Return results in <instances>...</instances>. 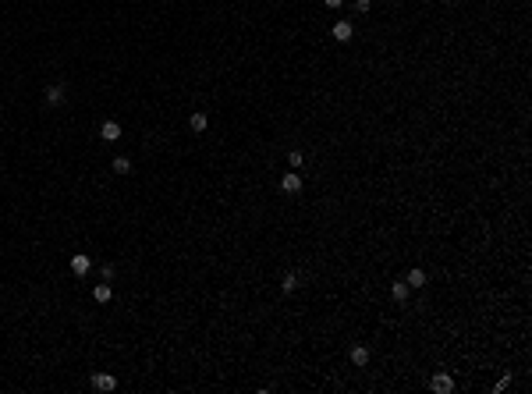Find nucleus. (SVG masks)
Segmentation results:
<instances>
[{
    "label": "nucleus",
    "mask_w": 532,
    "mask_h": 394,
    "mask_svg": "<svg viewBox=\"0 0 532 394\" xmlns=\"http://www.w3.org/2000/svg\"><path fill=\"white\" fill-rule=\"evenodd\" d=\"M351 366H369V348L366 344H355L351 348Z\"/></svg>",
    "instance_id": "9d476101"
},
{
    "label": "nucleus",
    "mask_w": 532,
    "mask_h": 394,
    "mask_svg": "<svg viewBox=\"0 0 532 394\" xmlns=\"http://www.w3.org/2000/svg\"><path fill=\"white\" fill-rule=\"evenodd\" d=\"M89 270H92V259H89V256H82V252L71 256V274H75V277H85Z\"/></svg>",
    "instance_id": "423d86ee"
},
{
    "label": "nucleus",
    "mask_w": 532,
    "mask_h": 394,
    "mask_svg": "<svg viewBox=\"0 0 532 394\" xmlns=\"http://www.w3.org/2000/svg\"><path fill=\"white\" fill-rule=\"evenodd\" d=\"M429 387H433L437 394H451V391H454V380H451L447 373H437V377L429 380Z\"/></svg>",
    "instance_id": "39448f33"
},
{
    "label": "nucleus",
    "mask_w": 532,
    "mask_h": 394,
    "mask_svg": "<svg viewBox=\"0 0 532 394\" xmlns=\"http://www.w3.org/2000/svg\"><path fill=\"white\" fill-rule=\"evenodd\" d=\"M288 163H291V167H295V170H298V167H302V163H305L302 150H291V153H288Z\"/></svg>",
    "instance_id": "2eb2a0df"
},
{
    "label": "nucleus",
    "mask_w": 532,
    "mask_h": 394,
    "mask_svg": "<svg viewBox=\"0 0 532 394\" xmlns=\"http://www.w3.org/2000/svg\"><path fill=\"white\" fill-rule=\"evenodd\" d=\"M508 387H511V377H500V380H497V387H493V391H508Z\"/></svg>",
    "instance_id": "f3484780"
},
{
    "label": "nucleus",
    "mask_w": 532,
    "mask_h": 394,
    "mask_svg": "<svg viewBox=\"0 0 532 394\" xmlns=\"http://www.w3.org/2000/svg\"><path fill=\"white\" fill-rule=\"evenodd\" d=\"M330 32H334L337 43H351V39H355V25H351V21H334Z\"/></svg>",
    "instance_id": "f03ea898"
},
{
    "label": "nucleus",
    "mask_w": 532,
    "mask_h": 394,
    "mask_svg": "<svg viewBox=\"0 0 532 394\" xmlns=\"http://www.w3.org/2000/svg\"><path fill=\"white\" fill-rule=\"evenodd\" d=\"M99 139H103V142H117V139H121V125H117V121H103V125H99Z\"/></svg>",
    "instance_id": "7ed1b4c3"
},
{
    "label": "nucleus",
    "mask_w": 532,
    "mask_h": 394,
    "mask_svg": "<svg viewBox=\"0 0 532 394\" xmlns=\"http://www.w3.org/2000/svg\"><path fill=\"white\" fill-rule=\"evenodd\" d=\"M43 96H46V103H50V107H57V103H64L68 89H64V85L57 82V85H46V92H43Z\"/></svg>",
    "instance_id": "0eeeda50"
},
{
    "label": "nucleus",
    "mask_w": 532,
    "mask_h": 394,
    "mask_svg": "<svg viewBox=\"0 0 532 394\" xmlns=\"http://www.w3.org/2000/svg\"><path fill=\"white\" fill-rule=\"evenodd\" d=\"M99 274H103V281H114V263H103Z\"/></svg>",
    "instance_id": "dca6fc26"
},
{
    "label": "nucleus",
    "mask_w": 532,
    "mask_h": 394,
    "mask_svg": "<svg viewBox=\"0 0 532 394\" xmlns=\"http://www.w3.org/2000/svg\"><path fill=\"white\" fill-rule=\"evenodd\" d=\"M408 291H412V288H408L404 281H397V284L390 288V295H394V302H404V299H408Z\"/></svg>",
    "instance_id": "ddd939ff"
},
{
    "label": "nucleus",
    "mask_w": 532,
    "mask_h": 394,
    "mask_svg": "<svg viewBox=\"0 0 532 394\" xmlns=\"http://www.w3.org/2000/svg\"><path fill=\"white\" fill-rule=\"evenodd\" d=\"M404 284H408V288H426V270H422V266H412L408 277H404Z\"/></svg>",
    "instance_id": "6e6552de"
},
{
    "label": "nucleus",
    "mask_w": 532,
    "mask_h": 394,
    "mask_svg": "<svg viewBox=\"0 0 532 394\" xmlns=\"http://www.w3.org/2000/svg\"><path fill=\"white\" fill-rule=\"evenodd\" d=\"M92 299H96V302H110V299H114V288H110V281L96 284V288H92Z\"/></svg>",
    "instance_id": "1a4fd4ad"
},
{
    "label": "nucleus",
    "mask_w": 532,
    "mask_h": 394,
    "mask_svg": "<svg viewBox=\"0 0 532 394\" xmlns=\"http://www.w3.org/2000/svg\"><path fill=\"white\" fill-rule=\"evenodd\" d=\"M114 174H132V160L128 157H114Z\"/></svg>",
    "instance_id": "4468645a"
},
{
    "label": "nucleus",
    "mask_w": 532,
    "mask_h": 394,
    "mask_svg": "<svg viewBox=\"0 0 532 394\" xmlns=\"http://www.w3.org/2000/svg\"><path fill=\"white\" fill-rule=\"evenodd\" d=\"M295 288H298V274H284V277H281V291H284V295H291Z\"/></svg>",
    "instance_id": "f8f14e48"
},
{
    "label": "nucleus",
    "mask_w": 532,
    "mask_h": 394,
    "mask_svg": "<svg viewBox=\"0 0 532 394\" xmlns=\"http://www.w3.org/2000/svg\"><path fill=\"white\" fill-rule=\"evenodd\" d=\"M188 128H192V132H206V128H210V117H206V114H192V117H188Z\"/></svg>",
    "instance_id": "9b49d317"
},
{
    "label": "nucleus",
    "mask_w": 532,
    "mask_h": 394,
    "mask_svg": "<svg viewBox=\"0 0 532 394\" xmlns=\"http://www.w3.org/2000/svg\"><path fill=\"white\" fill-rule=\"evenodd\" d=\"M281 192L298 195V192H302V174H298V170H284V178H281Z\"/></svg>",
    "instance_id": "f257e3e1"
},
{
    "label": "nucleus",
    "mask_w": 532,
    "mask_h": 394,
    "mask_svg": "<svg viewBox=\"0 0 532 394\" xmlns=\"http://www.w3.org/2000/svg\"><path fill=\"white\" fill-rule=\"evenodd\" d=\"M117 387V377L114 373H96L92 377V391H114Z\"/></svg>",
    "instance_id": "20e7f679"
},
{
    "label": "nucleus",
    "mask_w": 532,
    "mask_h": 394,
    "mask_svg": "<svg viewBox=\"0 0 532 394\" xmlns=\"http://www.w3.org/2000/svg\"><path fill=\"white\" fill-rule=\"evenodd\" d=\"M369 4H373V0H355V11H359V14H366V11H369Z\"/></svg>",
    "instance_id": "a211bd4d"
},
{
    "label": "nucleus",
    "mask_w": 532,
    "mask_h": 394,
    "mask_svg": "<svg viewBox=\"0 0 532 394\" xmlns=\"http://www.w3.org/2000/svg\"><path fill=\"white\" fill-rule=\"evenodd\" d=\"M323 4H326V7H334V11H337V7H341V4H344V0H323Z\"/></svg>",
    "instance_id": "6ab92c4d"
}]
</instances>
